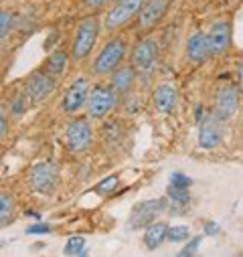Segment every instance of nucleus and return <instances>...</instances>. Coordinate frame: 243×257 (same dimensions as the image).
<instances>
[{
	"label": "nucleus",
	"mask_w": 243,
	"mask_h": 257,
	"mask_svg": "<svg viewBox=\"0 0 243 257\" xmlns=\"http://www.w3.org/2000/svg\"><path fill=\"white\" fill-rule=\"evenodd\" d=\"M126 53H128V43L124 39L115 37V39L107 41L93 61V73L99 77L111 75V71H115L119 67V63L124 61Z\"/></svg>",
	"instance_id": "f257e3e1"
},
{
	"label": "nucleus",
	"mask_w": 243,
	"mask_h": 257,
	"mask_svg": "<svg viewBox=\"0 0 243 257\" xmlns=\"http://www.w3.org/2000/svg\"><path fill=\"white\" fill-rule=\"evenodd\" d=\"M97 37H99V21L97 17H87L79 23L77 31H75V37H73V45H71V57L75 61H81L85 59L95 43H97Z\"/></svg>",
	"instance_id": "f03ea898"
},
{
	"label": "nucleus",
	"mask_w": 243,
	"mask_h": 257,
	"mask_svg": "<svg viewBox=\"0 0 243 257\" xmlns=\"http://www.w3.org/2000/svg\"><path fill=\"white\" fill-rule=\"evenodd\" d=\"M29 182L39 195H51L59 184V166L51 160H43L31 168Z\"/></svg>",
	"instance_id": "7ed1b4c3"
},
{
	"label": "nucleus",
	"mask_w": 243,
	"mask_h": 257,
	"mask_svg": "<svg viewBox=\"0 0 243 257\" xmlns=\"http://www.w3.org/2000/svg\"><path fill=\"white\" fill-rule=\"evenodd\" d=\"M146 0H119L115 3V7L107 13L105 17V31H117L122 27H126L132 19H136L142 11Z\"/></svg>",
	"instance_id": "20e7f679"
},
{
	"label": "nucleus",
	"mask_w": 243,
	"mask_h": 257,
	"mask_svg": "<svg viewBox=\"0 0 243 257\" xmlns=\"http://www.w3.org/2000/svg\"><path fill=\"white\" fill-rule=\"evenodd\" d=\"M117 93L111 89V85H95L89 91V99H87V115L93 119H101L105 117L113 105H115Z\"/></svg>",
	"instance_id": "39448f33"
},
{
	"label": "nucleus",
	"mask_w": 243,
	"mask_h": 257,
	"mask_svg": "<svg viewBox=\"0 0 243 257\" xmlns=\"http://www.w3.org/2000/svg\"><path fill=\"white\" fill-rule=\"evenodd\" d=\"M166 199H150V201H142L138 205L132 207V213H130V219H128V229H142V227H148L158 213H162L166 209Z\"/></svg>",
	"instance_id": "423d86ee"
},
{
	"label": "nucleus",
	"mask_w": 243,
	"mask_h": 257,
	"mask_svg": "<svg viewBox=\"0 0 243 257\" xmlns=\"http://www.w3.org/2000/svg\"><path fill=\"white\" fill-rule=\"evenodd\" d=\"M93 140V130L87 117H77L67 125V148L73 154L85 152Z\"/></svg>",
	"instance_id": "0eeeda50"
},
{
	"label": "nucleus",
	"mask_w": 243,
	"mask_h": 257,
	"mask_svg": "<svg viewBox=\"0 0 243 257\" xmlns=\"http://www.w3.org/2000/svg\"><path fill=\"white\" fill-rule=\"evenodd\" d=\"M158 61V43L154 39L140 41L132 51V67L140 73H150Z\"/></svg>",
	"instance_id": "6e6552de"
},
{
	"label": "nucleus",
	"mask_w": 243,
	"mask_h": 257,
	"mask_svg": "<svg viewBox=\"0 0 243 257\" xmlns=\"http://www.w3.org/2000/svg\"><path fill=\"white\" fill-rule=\"evenodd\" d=\"M55 89V77L49 75L45 69L43 71H33L27 79L25 85V93L33 103H39L43 99H47Z\"/></svg>",
	"instance_id": "1a4fd4ad"
},
{
	"label": "nucleus",
	"mask_w": 243,
	"mask_h": 257,
	"mask_svg": "<svg viewBox=\"0 0 243 257\" xmlns=\"http://www.w3.org/2000/svg\"><path fill=\"white\" fill-rule=\"evenodd\" d=\"M89 81L85 77H79L73 81V85H69V89L65 91L63 99H61V107L65 113H77L83 105H87L89 99Z\"/></svg>",
	"instance_id": "9d476101"
},
{
	"label": "nucleus",
	"mask_w": 243,
	"mask_h": 257,
	"mask_svg": "<svg viewBox=\"0 0 243 257\" xmlns=\"http://www.w3.org/2000/svg\"><path fill=\"white\" fill-rule=\"evenodd\" d=\"M239 109V91L233 85H221L215 93V117L221 121L231 119Z\"/></svg>",
	"instance_id": "9b49d317"
},
{
	"label": "nucleus",
	"mask_w": 243,
	"mask_h": 257,
	"mask_svg": "<svg viewBox=\"0 0 243 257\" xmlns=\"http://www.w3.org/2000/svg\"><path fill=\"white\" fill-rule=\"evenodd\" d=\"M207 41H209L211 57L225 55V51L229 49V43H231V27H229V23H225V21L215 23L207 33Z\"/></svg>",
	"instance_id": "f8f14e48"
},
{
	"label": "nucleus",
	"mask_w": 243,
	"mask_h": 257,
	"mask_svg": "<svg viewBox=\"0 0 243 257\" xmlns=\"http://www.w3.org/2000/svg\"><path fill=\"white\" fill-rule=\"evenodd\" d=\"M223 142V127L219 117L205 119L199 127V146L203 150H215Z\"/></svg>",
	"instance_id": "ddd939ff"
},
{
	"label": "nucleus",
	"mask_w": 243,
	"mask_h": 257,
	"mask_svg": "<svg viewBox=\"0 0 243 257\" xmlns=\"http://www.w3.org/2000/svg\"><path fill=\"white\" fill-rule=\"evenodd\" d=\"M166 7H168V0H146L138 15V29L148 31L154 25H158L166 13Z\"/></svg>",
	"instance_id": "4468645a"
},
{
	"label": "nucleus",
	"mask_w": 243,
	"mask_h": 257,
	"mask_svg": "<svg viewBox=\"0 0 243 257\" xmlns=\"http://www.w3.org/2000/svg\"><path fill=\"white\" fill-rule=\"evenodd\" d=\"M187 57L191 63L195 65H201L205 63L209 57H211V51H209V41H207V33H193L187 41Z\"/></svg>",
	"instance_id": "2eb2a0df"
},
{
	"label": "nucleus",
	"mask_w": 243,
	"mask_h": 257,
	"mask_svg": "<svg viewBox=\"0 0 243 257\" xmlns=\"http://www.w3.org/2000/svg\"><path fill=\"white\" fill-rule=\"evenodd\" d=\"M152 101H154V107H156L160 113H170V111H174L176 101H178L176 87H174L172 83H160V85L154 89Z\"/></svg>",
	"instance_id": "dca6fc26"
},
{
	"label": "nucleus",
	"mask_w": 243,
	"mask_h": 257,
	"mask_svg": "<svg viewBox=\"0 0 243 257\" xmlns=\"http://www.w3.org/2000/svg\"><path fill=\"white\" fill-rule=\"evenodd\" d=\"M134 81H136V69L132 65H122L115 71H111L109 85L117 95H126L134 87Z\"/></svg>",
	"instance_id": "f3484780"
},
{
	"label": "nucleus",
	"mask_w": 243,
	"mask_h": 257,
	"mask_svg": "<svg viewBox=\"0 0 243 257\" xmlns=\"http://www.w3.org/2000/svg\"><path fill=\"white\" fill-rule=\"evenodd\" d=\"M166 237H168V225L164 221H156V223L152 221L144 231V245L146 249L154 251L166 241Z\"/></svg>",
	"instance_id": "a211bd4d"
},
{
	"label": "nucleus",
	"mask_w": 243,
	"mask_h": 257,
	"mask_svg": "<svg viewBox=\"0 0 243 257\" xmlns=\"http://www.w3.org/2000/svg\"><path fill=\"white\" fill-rule=\"evenodd\" d=\"M67 63H69L67 53H63V51H55V53H51V55L47 57L43 69H45L49 75H53V77L57 79V77H61V75L65 73Z\"/></svg>",
	"instance_id": "6ab92c4d"
},
{
	"label": "nucleus",
	"mask_w": 243,
	"mask_h": 257,
	"mask_svg": "<svg viewBox=\"0 0 243 257\" xmlns=\"http://www.w3.org/2000/svg\"><path fill=\"white\" fill-rule=\"evenodd\" d=\"M15 213V199L11 192H0V225L7 223Z\"/></svg>",
	"instance_id": "aec40b11"
},
{
	"label": "nucleus",
	"mask_w": 243,
	"mask_h": 257,
	"mask_svg": "<svg viewBox=\"0 0 243 257\" xmlns=\"http://www.w3.org/2000/svg\"><path fill=\"white\" fill-rule=\"evenodd\" d=\"M166 195H168L170 203H176V205H180V207L189 205V201H191V192H189V188H178V186L168 184Z\"/></svg>",
	"instance_id": "412c9836"
},
{
	"label": "nucleus",
	"mask_w": 243,
	"mask_h": 257,
	"mask_svg": "<svg viewBox=\"0 0 243 257\" xmlns=\"http://www.w3.org/2000/svg\"><path fill=\"white\" fill-rule=\"evenodd\" d=\"M191 237V229L187 225H176V227H168V241L172 243H182Z\"/></svg>",
	"instance_id": "4be33fe9"
},
{
	"label": "nucleus",
	"mask_w": 243,
	"mask_h": 257,
	"mask_svg": "<svg viewBox=\"0 0 243 257\" xmlns=\"http://www.w3.org/2000/svg\"><path fill=\"white\" fill-rule=\"evenodd\" d=\"M63 253H65V255H83V253H85V239L79 237V235H77V237H71V239L67 241Z\"/></svg>",
	"instance_id": "5701e85b"
},
{
	"label": "nucleus",
	"mask_w": 243,
	"mask_h": 257,
	"mask_svg": "<svg viewBox=\"0 0 243 257\" xmlns=\"http://www.w3.org/2000/svg\"><path fill=\"white\" fill-rule=\"evenodd\" d=\"M117 174H111V176H105L97 186H95V192H99V195H109V192L117 186Z\"/></svg>",
	"instance_id": "b1692460"
},
{
	"label": "nucleus",
	"mask_w": 243,
	"mask_h": 257,
	"mask_svg": "<svg viewBox=\"0 0 243 257\" xmlns=\"http://www.w3.org/2000/svg\"><path fill=\"white\" fill-rule=\"evenodd\" d=\"M13 15L11 13H7V11H0V41L3 39H7V35L11 33V29H13Z\"/></svg>",
	"instance_id": "393cba45"
},
{
	"label": "nucleus",
	"mask_w": 243,
	"mask_h": 257,
	"mask_svg": "<svg viewBox=\"0 0 243 257\" xmlns=\"http://www.w3.org/2000/svg\"><path fill=\"white\" fill-rule=\"evenodd\" d=\"M170 184L178 186V188H189L193 184V180L187 174H182V172H174V174H170Z\"/></svg>",
	"instance_id": "a878e982"
},
{
	"label": "nucleus",
	"mask_w": 243,
	"mask_h": 257,
	"mask_svg": "<svg viewBox=\"0 0 243 257\" xmlns=\"http://www.w3.org/2000/svg\"><path fill=\"white\" fill-rule=\"evenodd\" d=\"M199 243H201V237H193L189 243H187V247L185 249H180V257H189V255H195L197 253V249H199Z\"/></svg>",
	"instance_id": "bb28decb"
},
{
	"label": "nucleus",
	"mask_w": 243,
	"mask_h": 257,
	"mask_svg": "<svg viewBox=\"0 0 243 257\" xmlns=\"http://www.w3.org/2000/svg\"><path fill=\"white\" fill-rule=\"evenodd\" d=\"M219 233H221V225H219V223H215V221H205V225H203V235L215 237V235H219Z\"/></svg>",
	"instance_id": "cd10ccee"
},
{
	"label": "nucleus",
	"mask_w": 243,
	"mask_h": 257,
	"mask_svg": "<svg viewBox=\"0 0 243 257\" xmlns=\"http://www.w3.org/2000/svg\"><path fill=\"white\" fill-rule=\"evenodd\" d=\"M109 3H111V0H81V5L85 9H89V11H99L105 5H109Z\"/></svg>",
	"instance_id": "c85d7f7f"
},
{
	"label": "nucleus",
	"mask_w": 243,
	"mask_h": 257,
	"mask_svg": "<svg viewBox=\"0 0 243 257\" xmlns=\"http://www.w3.org/2000/svg\"><path fill=\"white\" fill-rule=\"evenodd\" d=\"M49 231H51L49 225H33V227L27 229V233H31V235H33V233H49Z\"/></svg>",
	"instance_id": "c756f323"
},
{
	"label": "nucleus",
	"mask_w": 243,
	"mask_h": 257,
	"mask_svg": "<svg viewBox=\"0 0 243 257\" xmlns=\"http://www.w3.org/2000/svg\"><path fill=\"white\" fill-rule=\"evenodd\" d=\"M7 130H9V121H7V117L3 113H0V140L7 136Z\"/></svg>",
	"instance_id": "7c9ffc66"
},
{
	"label": "nucleus",
	"mask_w": 243,
	"mask_h": 257,
	"mask_svg": "<svg viewBox=\"0 0 243 257\" xmlns=\"http://www.w3.org/2000/svg\"><path fill=\"white\" fill-rule=\"evenodd\" d=\"M239 91H241V95H243V63L239 65Z\"/></svg>",
	"instance_id": "2f4dec72"
},
{
	"label": "nucleus",
	"mask_w": 243,
	"mask_h": 257,
	"mask_svg": "<svg viewBox=\"0 0 243 257\" xmlns=\"http://www.w3.org/2000/svg\"><path fill=\"white\" fill-rule=\"evenodd\" d=\"M113 3H119V0H113Z\"/></svg>",
	"instance_id": "473e14b6"
},
{
	"label": "nucleus",
	"mask_w": 243,
	"mask_h": 257,
	"mask_svg": "<svg viewBox=\"0 0 243 257\" xmlns=\"http://www.w3.org/2000/svg\"><path fill=\"white\" fill-rule=\"evenodd\" d=\"M231 3H237V0H231Z\"/></svg>",
	"instance_id": "72a5a7b5"
}]
</instances>
